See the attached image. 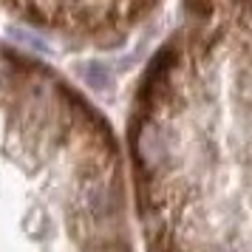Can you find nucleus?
<instances>
[{
  "mask_svg": "<svg viewBox=\"0 0 252 252\" xmlns=\"http://www.w3.org/2000/svg\"><path fill=\"white\" fill-rule=\"evenodd\" d=\"M145 252H252V68L167 63L130 133Z\"/></svg>",
  "mask_w": 252,
  "mask_h": 252,
  "instance_id": "nucleus-1",
  "label": "nucleus"
},
{
  "mask_svg": "<svg viewBox=\"0 0 252 252\" xmlns=\"http://www.w3.org/2000/svg\"><path fill=\"white\" fill-rule=\"evenodd\" d=\"M136 232L105 125L51 77L0 60V252H136Z\"/></svg>",
  "mask_w": 252,
  "mask_h": 252,
  "instance_id": "nucleus-2",
  "label": "nucleus"
}]
</instances>
